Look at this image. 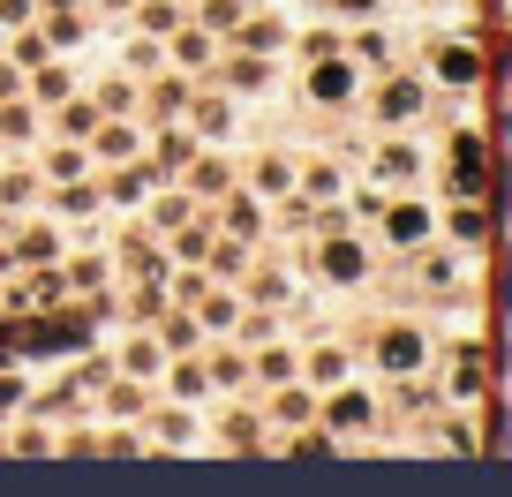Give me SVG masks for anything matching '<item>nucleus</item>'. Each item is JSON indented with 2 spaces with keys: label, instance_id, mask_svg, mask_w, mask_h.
<instances>
[{
  "label": "nucleus",
  "instance_id": "1",
  "mask_svg": "<svg viewBox=\"0 0 512 497\" xmlns=\"http://www.w3.org/2000/svg\"><path fill=\"white\" fill-rule=\"evenodd\" d=\"M384 362H392V369H415V362H422V339H415V332L384 339Z\"/></svg>",
  "mask_w": 512,
  "mask_h": 497
},
{
  "label": "nucleus",
  "instance_id": "2",
  "mask_svg": "<svg viewBox=\"0 0 512 497\" xmlns=\"http://www.w3.org/2000/svg\"><path fill=\"white\" fill-rule=\"evenodd\" d=\"M452 181H460V189H475V181H482V159H475L467 136H460V151H452Z\"/></svg>",
  "mask_w": 512,
  "mask_h": 497
},
{
  "label": "nucleus",
  "instance_id": "3",
  "mask_svg": "<svg viewBox=\"0 0 512 497\" xmlns=\"http://www.w3.org/2000/svg\"><path fill=\"white\" fill-rule=\"evenodd\" d=\"M324 272H332V279H354V272H362V249H347V241H339L332 257H324Z\"/></svg>",
  "mask_w": 512,
  "mask_h": 497
},
{
  "label": "nucleus",
  "instance_id": "4",
  "mask_svg": "<svg viewBox=\"0 0 512 497\" xmlns=\"http://www.w3.org/2000/svg\"><path fill=\"white\" fill-rule=\"evenodd\" d=\"M347 68H317V83H309V91H317V98H347Z\"/></svg>",
  "mask_w": 512,
  "mask_h": 497
}]
</instances>
